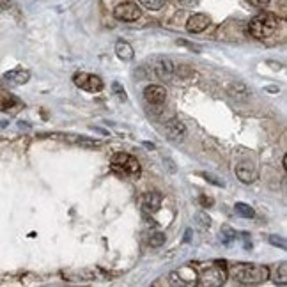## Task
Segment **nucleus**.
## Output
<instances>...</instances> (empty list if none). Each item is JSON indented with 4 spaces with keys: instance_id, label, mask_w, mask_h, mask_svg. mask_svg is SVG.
<instances>
[{
    "instance_id": "obj_1",
    "label": "nucleus",
    "mask_w": 287,
    "mask_h": 287,
    "mask_svg": "<svg viewBox=\"0 0 287 287\" xmlns=\"http://www.w3.org/2000/svg\"><path fill=\"white\" fill-rule=\"evenodd\" d=\"M230 277L243 285H253L268 280L270 270L259 264H236L230 268Z\"/></svg>"
},
{
    "instance_id": "obj_2",
    "label": "nucleus",
    "mask_w": 287,
    "mask_h": 287,
    "mask_svg": "<svg viewBox=\"0 0 287 287\" xmlns=\"http://www.w3.org/2000/svg\"><path fill=\"white\" fill-rule=\"evenodd\" d=\"M278 27V18L271 13H260L255 18H252L248 23V32L255 39H266L273 36Z\"/></svg>"
},
{
    "instance_id": "obj_3",
    "label": "nucleus",
    "mask_w": 287,
    "mask_h": 287,
    "mask_svg": "<svg viewBox=\"0 0 287 287\" xmlns=\"http://www.w3.org/2000/svg\"><path fill=\"white\" fill-rule=\"evenodd\" d=\"M112 170L115 174L128 179H137L140 176V163L135 156L126 154V152H117L112 156Z\"/></svg>"
},
{
    "instance_id": "obj_4",
    "label": "nucleus",
    "mask_w": 287,
    "mask_h": 287,
    "mask_svg": "<svg viewBox=\"0 0 287 287\" xmlns=\"http://www.w3.org/2000/svg\"><path fill=\"white\" fill-rule=\"evenodd\" d=\"M73 82L76 87L84 89L87 92H99L103 89V80L98 74L92 73H76L73 76Z\"/></svg>"
},
{
    "instance_id": "obj_5",
    "label": "nucleus",
    "mask_w": 287,
    "mask_h": 287,
    "mask_svg": "<svg viewBox=\"0 0 287 287\" xmlns=\"http://www.w3.org/2000/svg\"><path fill=\"white\" fill-rule=\"evenodd\" d=\"M163 129H165L167 139L174 144H181L182 140L186 139V133H188L186 132V124L177 117L169 119V121L165 122V126H163Z\"/></svg>"
},
{
    "instance_id": "obj_6",
    "label": "nucleus",
    "mask_w": 287,
    "mask_h": 287,
    "mask_svg": "<svg viewBox=\"0 0 287 287\" xmlns=\"http://www.w3.org/2000/svg\"><path fill=\"white\" fill-rule=\"evenodd\" d=\"M225 278H227V271L222 266H210L200 275V285L218 287L225 282Z\"/></svg>"
},
{
    "instance_id": "obj_7",
    "label": "nucleus",
    "mask_w": 287,
    "mask_h": 287,
    "mask_svg": "<svg viewBox=\"0 0 287 287\" xmlns=\"http://www.w3.org/2000/svg\"><path fill=\"white\" fill-rule=\"evenodd\" d=\"M114 16L121 21H135L142 16V11H140V7L137 4L124 2V4H119L114 9Z\"/></svg>"
},
{
    "instance_id": "obj_8",
    "label": "nucleus",
    "mask_w": 287,
    "mask_h": 287,
    "mask_svg": "<svg viewBox=\"0 0 287 287\" xmlns=\"http://www.w3.org/2000/svg\"><path fill=\"white\" fill-rule=\"evenodd\" d=\"M174 69H176V64L169 57H158L154 66H152V71H154L158 78H162V80H170L174 74Z\"/></svg>"
},
{
    "instance_id": "obj_9",
    "label": "nucleus",
    "mask_w": 287,
    "mask_h": 287,
    "mask_svg": "<svg viewBox=\"0 0 287 287\" xmlns=\"http://www.w3.org/2000/svg\"><path fill=\"white\" fill-rule=\"evenodd\" d=\"M210 23H211V20L207 14L195 13L188 18V21H186V31L192 32V34H199V32L206 31V29L210 27Z\"/></svg>"
},
{
    "instance_id": "obj_10",
    "label": "nucleus",
    "mask_w": 287,
    "mask_h": 287,
    "mask_svg": "<svg viewBox=\"0 0 287 287\" xmlns=\"http://www.w3.org/2000/svg\"><path fill=\"white\" fill-rule=\"evenodd\" d=\"M144 99L149 105H163L167 101V91L162 85H149L144 91Z\"/></svg>"
},
{
    "instance_id": "obj_11",
    "label": "nucleus",
    "mask_w": 287,
    "mask_h": 287,
    "mask_svg": "<svg viewBox=\"0 0 287 287\" xmlns=\"http://www.w3.org/2000/svg\"><path fill=\"white\" fill-rule=\"evenodd\" d=\"M2 80L9 85H25L29 80H31V71L23 68H16V69H11V71L4 73Z\"/></svg>"
},
{
    "instance_id": "obj_12",
    "label": "nucleus",
    "mask_w": 287,
    "mask_h": 287,
    "mask_svg": "<svg viewBox=\"0 0 287 287\" xmlns=\"http://www.w3.org/2000/svg\"><path fill=\"white\" fill-rule=\"evenodd\" d=\"M162 195H160L158 192H149V193H145L144 195V200H142V204H144V207H145V211H151V213H156V211L162 207Z\"/></svg>"
},
{
    "instance_id": "obj_13",
    "label": "nucleus",
    "mask_w": 287,
    "mask_h": 287,
    "mask_svg": "<svg viewBox=\"0 0 287 287\" xmlns=\"http://www.w3.org/2000/svg\"><path fill=\"white\" fill-rule=\"evenodd\" d=\"M115 55H117L121 61L129 62V61H133V57H135V51H133L132 44L121 39V41L115 43Z\"/></svg>"
},
{
    "instance_id": "obj_14",
    "label": "nucleus",
    "mask_w": 287,
    "mask_h": 287,
    "mask_svg": "<svg viewBox=\"0 0 287 287\" xmlns=\"http://www.w3.org/2000/svg\"><path fill=\"white\" fill-rule=\"evenodd\" d=\"M236 174L243 182H253L257 177L255 169H253L250 163H240V165L236 167Z\"/></svg>"
},
{
    "instance_id": "obj_15",
    "label": "nucleus",
    "mask_w": 287,
    "mask_h": 287,
    "mask_svg": "<svg viewBox=\"0 0 287 287\" xmlns=\"http://www.w3.org/2000/svg\"><path fill=\"white\" fill-rule=\"evenodd\" d=\"M16 105H20L16 96L11 94V92H7V91H0V112H7Z\"/></svg>"
},
{
    "instance_id": "obj_16",
    "label": "nucleus",
    "mask_w": 287,
    "mask_h": 287,
    "mask_svg": "<svg viewBox=\"0 0 287 287\" xmlns=\"http://www.w3.org/2000/svg\"><path fill=\"white\" fill-rule=\"evenodd\" d=\"M229 92L232 98H238V99H247L248 96H250V91H248L247 85L243 84H234L229 87Z\"/></svg>"
},
{
    "instance_id": "obj_17",
    "label": "nucleus",
    "mask_w": 287,
    "mask_h": 287,
    "mask_svg": "<svg viewBox=\"0 0 287 287\" xmlns=\"http://www.w3.org/2000/svg\"><path fill=\"white\" fill-rule=\"evenodd\" d=\"M193 76H195V73L190 68H186V66H176L174 74H172V78H179V80H188V78H193Z\"/></svg>"
},
{
    "instance_id": "obj_18",
    "label": "nucleus",
    "mask_w": 287,
    "mask_h": 287,
    "mask_svg": "<svg viewBox=\"0 0 287 287\" xmlns=\"http://www.w3.org/2000/svg\"><path fill=\"white\" fill-rule=\"evenodd\" d=\"M234 210H236V213L240 216H243V218H252V216L255 215V211H253L252 207L248 206V204H245V202H236Z\"/></svg>"
},
{
    "instance_id": "obj_19",
    "label": "nucleus",
    "mask_w": 287,
    "mask_h": 287,
    "mask_svg": "<svg viewBox=\"0 0 287 287\" xmlns=\"http://www.w3.org/2000/svg\"><path fill=\"white\" fill-rule=\"evenodd\" d=\"M165 234L163 232H152L151 236H149V245H151V247H154V248H160L162 247V245H165Z\"/></svg>"
},
{
    "instance_id": "obj_20",
    "label": "nucleus",
    "mask_w": 287,
    "mask_h": 287,
    "mask_svg": "<svg viewBox=\"0 0 287 287\" xmlns=\"http://www.w3.org/2000/svg\"><path fill=\"white\" fill-rule=\"evenodd\" d=\"M195 220H197V225L200 227V229H210V225H211V218L207 216L206 213H197L195 215Z\"/></svg>"
},
{
    "instance_id": "obj_21",
    "label": "nucleus",
    "mask_w": 287,
    "mask_h": 287,
    "mask_svg": "<svg viewBox=\"0 0 287 287\" xmlns=\"http://www.w3.org/2000/svg\"><path fill=\"white\" fill-rule=\"evenodd\" d=\"M140 4H142L144 7H147V9H151V11H158L163 7L165 0H140Z\"/></svg>"
},
{
    "instance_id": "obj_22",
    "label": "nucleus",
    "mask_w": 287,
    "mask_h": 287,
    "mask_svg": "<svg viewBox=\"0 0 287 287\" xmlns=\"http://www.w3.org/2000/svg\"><path fill=\"white\" fill-rule=\"evenodd\" d=\"M268 240H270V243L273 245V247H278V248H282V250L287 247L285 240H284V238H280V236H270Z\"/></svg>"
},
{
    "instance_id": "obj_23",
    "label": "nucleus",
    "mask_w": 287,
    "mask_h": 287,
    "mask_svg": "<svg viewBox=\"0 0 287 287\" xmlns=\"http://www.w3.org/2000/svg\"><path fill=\"white\" fill-rule=\"evenodd\" d=\"M112 89H114L115 96H117L119 99H122V101H126V91L121 87V84H119V82H114V85H112Z\"/></svg>"
},
{
    "instance_id": "obj_24",
    "label": "nucleus",
    "mask_w": 287,
    "mask_h": 287,
    "mask_svg": "<svg viewBox=\"0 0 287 287\" xmlns=\"http://www.w3.org/2000/svg\"><path fill=\"white\" fill-rule=\"evenodd\" d=\"M223 234H225V236H223V243H230V241L236 238V232H234L232 229H229V227H223Z\"/></svg>"
},
{
    "instance_id": "obj_25",
    "label": "nucleus",
    "mask_w": 287,
    "mask_h": 287,
    "mask_svg": "<svg viewBox=\"0 0 287 287\" xmlns=\"http://www.w3.org/2000/svg\"><path fill=\"white\" fill-rule=\"evenodd\" d=\"M199 2L200 0H177V4L182 7H195V6H199Z\"/></svg>"
},
{
    "instance_id": "obj_26",
    "label": "nucleus",
    "mask_w": 287,
    "mask_h": 287,
    "mask_svg": "<svg viewBox=\"0 0 287 287\" xmlns=\"http://www.w3.org/2000/svg\"><path fill=\"white\" fill-rule=\"evenodd\" d=\"M247 2L253 7H266L270 4V0H247Z\"/></svg>"
},
{
    "instance_id": "obj_27",
    "label": "nucleus",
    "mask_w": 287,
    "mask_h": 287,
    "mask_svg": "<svg viewBox=\"0 0 287 287\" xmlns=\"http://www.w3.org/2000/svg\"><path fill=\"white\" fill-rule=\"evenodd\" d=\"M285 271H287V266H285V263H282L280 264V284L282 285H285V278H287Z\"/></svg>"
},
{
    "instance_id": "obj_28",
    "label": "nucleus",
    "mask_w": 287,
    "mask_h": 287,
    "mask_svg": "<svg viewBox=\"0 0 287 287\" xmlns=\"http://www.w3.org/2000/svg\"><path fill=\"white\" fill-rule=\"evenodd\" d=\"M204 177H206V179L210 181V182H213V185H216V186H223V181H218L215 176H211V174H204Z\"/></svg>"
},
{
    "instance_id": "obj_29",
    "label": "nucleus",
    "mask_w": 287,
    "mask_h": 287,
    "mask_svg": "<svg viewBox=\"0 0 287 287\" xmlns=\"http://www.w3.org/2000/svg\"><path fill=\"white\" fill-rule=\"evenodd\" d=\"M0 7H2V9H13L14 2L13 0H0Z\"/></svg>"
},
{
    "instance_id": "obj_30",
    "label": "nucleus",
    "mask_w": 287,
    "mask_h": 287,
    "mask_svg": "<svg viewBox=\"0 0 287 287\" xmlns=\"http://www.w3.org/2000/svg\"><path fill=\"white\" fill-rule=\"evenodd\" d=\"M190 240H192V230H186V234H185V241H190Z\"/></svg>"
},
{
    "instance_id": "obj_31",
    "label": "nucleus",
    "mask_w": 287,
    "mask_h": 287,
    "mask_svg": "<svg viewBox=\"0 0 287 287\" xmlns=\"http://www.w3.org/2000/svg\"><path fill=\"white\" fill-rule=\"evenodd\" d=\"M268 92H278V87H273V85H270V87H266Z\"/></svg>"
}]
</instances>
